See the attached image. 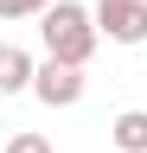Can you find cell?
I'll list each match as a JSON object with an SVG mask.
<instances>
[{
    "instance_id": "cell-1",
    "label": "cell",
    "mask_w": 147,
    "mask_h": 153,
    "mask_svg": "<svg viewBox=\"0 0 147 153\" xmlns=\"http://www.w3.org/2000/svg\"><path fill=\"white\" fill-rule=\"evenodd\" d=\"M39 32H45V51L58 57V64H90V51H96V13L77 7V0H58V7L39 13Z\"/></svg>"
},
{
    "instance_id": "cell-2",
    "label": "cell",
    "mask_w": 147,
    "mask_h": 153,
    "mask_svg": "<svg viewBox=\"0 0 147 153\" xmlns=\"http://www.w3.org/2000/svg\"><path fill=\"white\" fill-rule=\"evenodd\" d=\"M32 96H39L45 108H77V102H83V64H58V57H45L39 76H32Z\"/></svg>"
},
{
    "instance_id": "cell-3",
    "label": "cell",
    "mask_w": 147,
    "mask_h": 153,
    "mask_svg": "<svg viewBox=\"0 0 147 153\" xmlns=\"http://www.w3.org/2000/svg\"><path fill=\"white\" fill-rule=\"evenodd\" d=\"M96 32L109 45H141L147 38V0H96Z\"/></svg>"
},
{
    "instance_id": "cell-4",
    "label": "cell",
    "mask_w": 147,
    "mask_h": 153,
    "mask_svg": "<svg viewBox=\"0 0 147 153\" xmlns=\"http://www.w3.org/2000/svg\"><path fill=\"white\" fill-rule=\"evenodd\" d=\"M32 76H39V64H32L19 45H0V96H19V89H32Z\"/></svg>"
},
{
    "instance_id": "cell-5",
    "label": "cell",
    "mask_w": 147,
    "mask_h": 153,
    "mask_svg": "<svg viewBox=\"0 0 147 153\" xmlns=\"http://www.w3.org/2000/svg\"><path fill=\"white\" fill-rule=\"evenodd\" d=\"M109 140L122 153H147V108H122L115 121H109Z\"/></svg>"
},
{
    "instance_id": "cell-6",
    "label": "cell",
    "mask_w": 147,
    "mask_h": 153,
    "mask_svg": "<svg viewBox=\"0 0 147 153\" xmlns=\"http://www.w3.org/2000/svg\"><path fill=\"white\" fill-rule=\"evenodd\" d=\"M45 7H58V0H0V19H32Z\"/></svg>"
},
{
    "instance_id": "cell-7",
    "label": "cell",
    "mask_w": 147,
    "mask_h": 153,
    "mask_svg": "<svg viewBox=\"0 0 147 153\" xmlns=\"http://www.w3.org/2000/svg\"><path fill=\"white\" fill-rule=\"evenodd\" d=\"M7 153H51V140H45V134H13Z\"/></svg>"
}]
</instances>
